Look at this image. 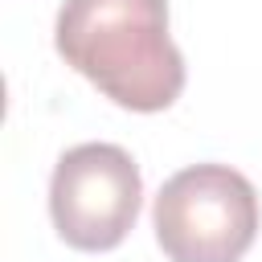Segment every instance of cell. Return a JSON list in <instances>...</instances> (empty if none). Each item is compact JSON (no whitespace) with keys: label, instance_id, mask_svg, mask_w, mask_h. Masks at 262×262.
Wrapping results in <instances>:
<instances>
[{"label":"cell","instance_id":"cell-1","mask_svg":"<svg viewBox=\"0 0 262 262\" xmlns=\"http://www.w3.org/2000/svg\"><path fill=\"white\" fill-rule=\"evenodd\" d=\"M53 45L70 70L127 111H168L184 90L168 0H66Z\"/></svg>","mask_w":262,"mask_h":262},{"label":"cell","instance_id":"cell-3","mask_svg":"<svg viewBox=\"0 0 262 262\" xmlns=\"http://www.w3.org/2000/svg\"><path fill=\"white\" fill-rule=\"evenodd\" d=\"M143 176L119 143H78L61 151L49 180V217L66 246L106 254L135 229Z\"/></svg>","mask_w":262,"mask_h":262},{"label":"cell","instance_id":"cell-2","mask_svg":"<svg viewBox=\"0 0 262 262\" xmlns=\"http://www.w3.org/2000/svg\"><path fill=\"white\" fill-rule=\"evenodd\" d=\"M151 225L168 262H242L258 237V192L229 164H192L164 180Z\"/></svg>","mask_w":262,"mask_h":262}]
</instances>
